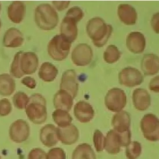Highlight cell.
Listing matches in <instances>:
<instances>
[{"label": "cell", "instance_id": "obj_1", "mask_svg": "<svg viewBox=\"0 0 159 159\" xmlns=\"http://www.w3.org/2000/svg\"><path fill=\"white\" fill-rule=\"evenodd\" d=\"M86 31L94 45L101 48L108 41L113 28L112 25L106 24L102 18L94 17L88 21Z\"/></svg>", "mask_w": 159, "mask_h": 159}, {"label": "cell", "instance_id": "obj_2", "mask_svg": "<svg viewBox=\"0 0 159 159\" xmlns=\"http://www.w3.org/2000/svg\"><path fill=\"white\" fill-rule=\"evenodd\" d=\"M25 112L30 120L36 125H41L47 119L46 101L40 94L35 93L30 97L25 107Z\"/></svg>", "mask_w": 159, "mask_h": 159}, {"label": "cell", "instance_id": "obj_3", "mask_svg": "<svg viewBox=\"0 0 159 159\" xmlns=\"http://www.w3.org/2000/svg\"><path fill=\"white\" fill-rule=\"evenodd\" d=\"M35 19L38 27L45 31L55 29L59 23L57 13L49 4L38 5L35 9Z\"/></svg>", "mask_w": 159, "mask_h": 159}, {"label": "cell", "instance_id": "obj_4", "mask_svg": "<svg viewBox=\"0 0 159 159\" xmlns=\"http://www.w3.org/2000/svg\"><path fill=\"white\" fill-rule=\"evenodd\" d=\"M71 47L68 42L60 35H56L48 45V52L50 57L56 61H62L66 59Z\"/></svg>", "mask_w": 159, "mask_h": 159}, {"label": "cell", "instance_id": "obj_5", "mask_svg": "<svg viewBox=\"0 0 159 159\" xmlns=\"http://www.w3.org/2000/svg\"><path fill=\"white\" fill-rule=\"evenodd\" d=\"M141 129L148 141H157L159 139V122L157 116L152 113L143 116L141 121Z\"/></svg>", "mask_w": 159, "mask_h": 159}, {"label": "cell", "instance_id": "obj_6", "mask_svg": "<svg viewBox=\"0 0 159 159\" xmlns=\"http://www.w3.org/2000/svg\"><path fill=\"white\" fill-rule=\"evenodd\" d=\"M127 102L125 92L119 88H113L107 93L105 97V104L109 111L114 112L121 111Z\"/></svg>", "mask_w": 159, "mask_h": 159}, {"label": "cell", "instance_id": "obj_7", "mask_svg": "<svg viewBox=\"0 0 159 159\" xmlns=\"http://www.w3.org/2000/svg\"><path fill=\"white\" fill-rule=\"evenodd\" d=\"M93 56V54L91 47L86 43H80L72 51V61L76 66L84 67L90 63Z\"/></svg>", "mask_w": 159, "mask_h": 159}, {"label": "cell", "instance_id": "obj_8", "mask_svg": "<svg viewBox=\"0 0 159 159\" xmlns=\"http://www.w3.org/2000/svg\"><path fill=\"white\" fill-rule=\"evenodd\" d=\"M119 83L126 87L132 88L139 85L143 80L141 72L133 67H127L119 74Z\"/></svg>", "mask_w": 159, "mask_h": 159}, {"label": "cell", "instance_id": "obj_9", "mask_svg": "<svg viewBox=\"0 0 159 159\" xmlns=\"http://www.w3.org/2000/svg\"><path fill=\"white\" fill-rule=\"evenodd\" d=\"M9 134L13 141L22 143L26 141L30 135V127L27 121L19 119L11 125Z\"/></svg>", "mask_w": 159, "mask_h": 159}, {"label": "cell", "instance_id": "obj_10", "mask_svg": "<svg viewBox=\"0 0 159 159\" xmlns=\"http://www.w3.org/2000/svg\"><path fill=\"white\" fill-rule=\"evenodd\" d=\"M60 90L66 91L73 98H75L78 91V84L75 70H68L63 73L60 84Z\"/></svg>", "mask_w": 159, "mask_h": 159}, {"label": "cell", "instance_id": "obj_11", "mask_svg": "<svg viewBox=\"0 0 159 159\" xmlns=\"http://www.w3.org/2000/svg\"><path fill=\"white\" fill-rule=\"evenodd\" d=\"M39 61L37 55L34 52H22L20 60V69L24 75H31L35 73L38 67Z\"/></svg>", "mask_w": 159, "mask_h": 159}, {"label": "cell", "instance_id": "obj_12", "mask_svg": "<svg viewBox=\"0 0 159 159\" xmlns=\"http://www.w3.org/2000/svg\"><path fill=\"white\" fill-rule=\"evenodd\" d=\"M126 46L134 54L142 53L146 46V40L143 34L140 32H131L126 38Z\"/></svg>", "mask_w": 159, "mask_h": 159}, {"label": "cell", "instance_id": "obj_13", "mask_svg": "<svg viewBox=\"0 0 159 159\" xmlns=\"http://www.w3.org/2000/svg\"><path fill=\"white\" fill-rule=\"evenodd\" d=\"M77 23L74 19L66 16L61 22L60 27L61 35L70 43L74 42L77 38Z\"/></svg>", "mask_w": 159, "mask_h": 159}, {"label": "cell", "instance_id": "obj_14", "mask_svg": "<svg viewBox=\"0 0 159 159\" xmlns=\"http://www.w3.org/2000/svg\"><path fill=\"white\" fill-rule=\"evenodd\" d=\"M57 134L59 140L66 145L75 143L80 137L79 130L73 125L64 127H57Z\"/></svg>", "mask_w": 159, "mask_h": 159}, {"label": "cell", "instance_id": "obj_15", "mask_svg": "<svg viewBox=\"0 0 159 159\" xmlns=\"http://www.w3.org/2000/svg\"><path fill=\"white\" fill-rule=\"evenodd\" d=\"M74 112L77 120L82 123H88L91 121L94 115L92 106L83 101H79L76 104Z\"/></svg>", "mask_w": 159, "mask_h": 159}, {"label": "cell", "instance_id": "obj_16", "mask_svg": "<svg viewBox=\"0 0 159 159\" xmlns=\"http://www.w3.org/2000/svg\"><path fill=\"white\" fill-rule=\"evenodd\" d=\"M117 15L120 21L126 25H134L137 20V13L129 4H121L117 8Z\"/></svg>", "mask_w": 159, "mask_h": 159}, {"label": "cell", "instance_id": "obj_17", "mask_svg": "<svg viewBox=\"0 0 159 159\" xmlns=\"http://www.w3.org/2000/svg\"><path fill=\"white\" fill-rule=\"evenodd\" d=\"M133 102L136 109L141 111L147 110L151 105L149 93L143 89H137L133 93Z\"/></svg>", "mask_w": 159, "mask_h": 159}, {"label": "cell", "instance_id": "obj_18", "mask_svg": "<svg viewBox=\"0 0 159 159\" xmlns=\"http://www.w3.org/2000/svg\"><path fill=\"white\" fill-rule=\"evenodd\" d=\"M24 42V37L21 32L16 28L7 30L4 36V45L7 48H18Z\"/></svg>", "mask_w": 159, "mask_h": 159}, {"label": "cell", "instance_id": "obj_19", "mask_svg": "<svg viewBox=\"0 0 159 159\" xmlns=\"http://www.w3.org/2000/svg\"><path fill=\"white\" fill-rule=\"evenodd\" d=\"M130 115L125 111L119 112L113 116L112 126L114 130L118 133H122L130 130Z\"/></svg>", "mask_w": 159, "mask_h": 159}, {"label": "cell", "instance_id": "obj_20", "mask_svg": "<svg viewBox=\"0 0 159 159\" xmlns=\"http://www.w3.org/2000/svg\"><path fill=\"white\" fill-rule=\"evenodd\" d=\"M159 57L154 54H147L141 61V69L146 75L156 74L159 70Z\"/></svg>", "mask_w": 159, "mask_h": 159}, {"label": "cell", "instance_id": "obj_21", "mask_svg": "<svg viewBox=\"0 0 159 159\" xmlns=\"http://www.w3.org/2000/svg\"><path fill=\"white\" fill-rule=\"evenodd\" d=\"M26 12V7L23 2L15 1L9 6V19L14 23H20L23 20Z\"/></svg>", "mask_w": 159, "mask_h": 159}, {"label": "cell", "instance_id": "obj_22", "mask_svg": "<svg viewBox=\"0 0 159 159\" xmlns=\"http://www.w3.org/2000/svg\"><path fill=\"white\" fill-rule=\"evenodd\" d=\"M40 139L42 143L48 147H53L58 143L57 128L53 125L44 126L40 132Z\"/></svg>", "mask_w": 159, "mask_h": 159}, {"label": "cell", "instance_id": "obj_23", "mask_svg": "<svg viewBox=\"0 0 159 159\" xmlns=\"http://www.w3.org/2000/svg\"><path fill=\"white\" fill-rule=\"evenodd\" d=\"M53 102L56 109L69 112L73 105V98L66 91L60 90L54 96Z\"/></svg>", "mask_w": 159, "mask_h": 159}, {"label": "cell", "instance_id": "obj_24", "mask_svg": "<svg viewBox=\"0 0 159 159\" xmlns=\"http://www.w3.org/2000/svg\"><path fill=\"white\" fill-rule=\"evenodd\" d=\"M104 148L111 155L119 153L120 151V143L119 135L114 130H110L105 138Z\"/></svg>", "mask_w": 159, "mask_h": 159}, {"label": "cell", "instance_id": "obj_25", "mask_svg": "<svg viewBox=\"0 0 159 159\" xmlns=\"http://www.w3.org/2000/svg\"><path fill=\"white\" fill-rule=\"evenodd\" d=\"M59 71L55 66L49 62L43 63L40 67L38 72V75L42 80L49 82H52L56 79L58 75Z\"/></svg>", "mask_w": 159, "mask_h": 159}, {"label": "cell", "instance_id": "obj_26", "mask_svg": "<svg viewBox=\"0 0 159 159\" xmlns=\"http://www.w3.org/2000/svg\"><path fill=\"white\" fill-rule=\"evenodd\" d=\"M16 89L15 80L8 74L0 75V94L2 96H9Z\"/></svg>", "mask_w": 159, "mask_h": 159}, {"label": "cell", "instance_id": "obj_27", "mask_svg": "<svg viewBox=\"0 0 159 159\" xmlns=\"http://www.w3.org/2000/svg\"><path fill=\"white\" fill-rule=\"evenodd\" d=\"M72 159H96V156L90 145L82 143L73 152Z\"/></svg>", "mask_w": 159, "mask_h": 159}, {"label": "cell", "instance_id": "obj_28", "mask_svg": "<svg viewBox=\"0 0 159 159\" xmlns=\"http://www.w3.org/2000/svg\"><path fill=\"white\" fill-rule=\"evenodd\" d=\"M55 123L60 127H64L71 125L72 118L67 111L56 109L52 115Z\"/></svg>", "mask_w": 159, "mask_h": 159}, {"label": "cell", "instance_id": "obj_29", "mask_svg": "<svg viewBox=\"0 0 159 159\" xmlns=\"http://www.w3.org/2000/svg\"><path fill=\"white\" fill-rule=\"evenodd\" d=\"M121 56V53L117 47L115 45H109L104 53V60L109 64L117 61Z\"/></svg>", "mask_w": 159, "mask_h": 159}, {"label": "cell", "instance_id": "obj_30", "mask_svg": "<svg viewBox=\"0 0 159 159\" xmlns=\"http://www.w3.org/2000/svg\"><path fill=\"white\" fill-rule=\"evenodd\" d=\"M142 146L138 141L130 142L126 148V155L128 159H137L141 154Z\"/></svg>", "mask_w": 159, "mask_h": 159}, {"label": "cell", "instance_id": "obj_31", "mask_svg": "<svg viewBox=\"0 0 159 159\" xmlns=\"http://www.w3.org/2000/svg\"><path fill=\"white\" fill-rule=\"evenodd\" d=\"M22 51L17 52L13 60L12 63L11 67V75L16 78H20L23 76L25 75L22 72L20 66V60L21 57Z\"/></svg>", "mask_w": 159, "mask_h": 159}, {"label": "cell", "instance_id": "obj_32", "mask_svg": "<svg viewBox=\"0 0 159 159\" xmlns=\"http://www.w3.org/2000/svg\"><path fill=\"white\" fill-rule=\"evenodd\" d=\"M29 101V98L27 95L22 92H17L13 97V102L17 109L25 108Z\"/></svg>", "mask_w": 159, "mask_h": 159}, {"label": "cell", "instance_id": "obj_33", "mask_svg": "<svg viewBox=\"0 0 159 159\" xmlns=\"http://www.w3.org/2000/svg\"><path fill=\"white\" fill-rule=\"evenodd\" d=\"M93 143L98 152L103 151L104 148L105 137L100 130H95L93 134Z\"/></svg>", "mask_w": 159, "mask_h": 159}, {"label": "cell", "instance_id": "obj_34", "mask_svg": "<svg viewBox=\"0 0 159 159\" xmlns=\"http://www.w3.org/2000/svg\"><path fill=\"white\" fill-rule=\"evenodd\" d=\"M66 16L71 17L74 19L77 23L80 21L84 16V13L83 11L78 7H74L70 9L66 15Z\"/></svg>", "mask_w": 159, "mask_h": 159}, {"label": "cell", "instance_id": "obj_35", "mask_svg": "<svg viewBox=\"0 0 159 159\" xmlns=\"http://www.w3.org/2000/svg\"><path fill=\"white\" fill-rule=\"evenodd\" d=\"M46 159H66V155L63 149L56 148L49 151L46 155Z\"/></svg>", "mask_w": 159, "mask_h": 159}, {"label": "cell", "instance_id": "obj_36", "mask_svg": "<svg viewBox=\"0 0 159 159\" xmlns=\"http://www.w3.org/2000/svg\"><path fill=\"white\" fill-rule=\"evenodd\" d=\"M12 111V106L7 98L0 101V116H5L9 115Z\"/></svg>", "mask_w": 159, "mask_h": 159}, {"label": "cell", "instance_id": "obj_37", "mask_svg": "<svg viewBox=\"0 0 159 159\" xmlns=\"http://www.w3.org/2000/svg\"><path fill=\"white\" fill-rule=\"evenodd\" d=\"M28 159H46V153L41 149H34L30 152Z\"/></svg>", "mask_w": 159, "mask_h": 159}, {"label": "cell", "instance_id": "obj_38", "mask_svg": "<svg viewBox=\"0 0 159 159\" xmlns=\"http://www.w3.org/2000/svg\"><path fill=\"white\" fill-rule=\"evenodd\" d=\"M117 133V132H116ZM119 139L120 147H127L131 142V131L130 130L122 133H117Z\"/></svg>", "mask_w": 159, "mask_h": 159}, {"label": "cell", "instance_id": "obj_39", "mask_svg": "<svg viewBox=\"0 0 159 159\" xmlns=\"http://www.w3.org/2000/svg\"><path fill=\"white\" fill-rule=\"evenodd\" d=\"M21 84H25V86L30 89H35L37 86L35 80L30 76H26L21 80Z\"/></svg>", "mask_w": 159, "mask_h": 159}, {"label": "cell", "instance_id": "obj_40", "mask_svg": "<svg viewBox=\"0 0 159 159\" xmlns=\"http://www.w3.org/2000/svg\"><path fill=\"white\" fill-rule=\"evenodd\" d=\"M52 4L60 11H62L68 8L70 5V1H53Z\"/></svg>", "mask_w": 159, "mask_h": 159}, {"label": "cell", "instance_id": "obj_41", "mask_svg": "<svg viewBox=\"0 0 159 159\" xmlns=\"http://www.w3.org/2000/svg\"><path fill=\"white\" fill-rule=\"evenodd\" d=\"M159 76H156L154 78L152 79L149 84V89L151 90L154 91L155 92H159Z\"/></svg>", "mask_w": 159, "mask_h": 159}, {"label": "cell", "instance_id": "obj_42", "mask_svg": "<svg viewBox=\"0 0 159 159\" xmlns=\"http://www.w3.org/2000/svg\"><path fill=\"white\" fill-rule=\"evenodd\" d=\"M152 26L155 32L159 34V13L155 14L152 17Z\"/></svg>", "mask_w": 159, "mask_h": 159}, {"label": "cell", "instance_id": "obj_43", "mask_svg": "<svg viewBox=\"0 0 159 159\" xmlns=\"http://www.w3.org/2000/svg\"><path fill=\"white\" fill-rule=\"evenodd\" d=\"M1 20H0V29H1Z\"/></svg>", "mask_w": 159, "mask_h": 159}, {"label": "cell", "instance_id": "obj_44", "mask_svg": "<svg viewBox=\"0 0 159 159\" xmlns=\"http://www.w3.org/2000/svg\"><path fill=\"white\" fill-rule=\"evenodd\" d=\"M0 11H1V3H0Z\"/></svg>", "mask_w": 159, "mask_h": 159}]
</instances>
